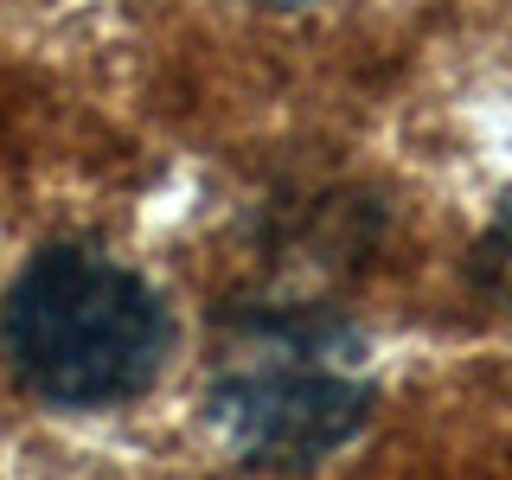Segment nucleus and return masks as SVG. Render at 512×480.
<instances>
[{
    "label": "nucleus",
    "instance_id": "1",
    "mask_svg": "<svg viewBox=\"0 0 512 480\" xmlns=\"http://www.w3.org/2000/svg\"><path fill=\"white\" fill-rule=\"evenodd\" d=\"M7 359L45 404L103 410L148 391L167 352L160 301L135 269L58 244L20 269L7 295Z\"/></svg>",
    "mask_w": 512,
    "mask_h": 480
},
{
    "label": "nucleus",
    "instance_id": "2",
    "mask_svg": "<svg viewBox=\"0 0 512 480\" xmlns=\"http://www.w3.org/2000/svg\"><path fill=\"white\" fill-rule=\"evenodd\" d=\"M212 404L250 468H314L359 436L372 416V384L346 365H320L314 352H269L224 378Z\"/></svg>",
    "mask_w": 512,
    "mask_h": 480
}]
</instances>
